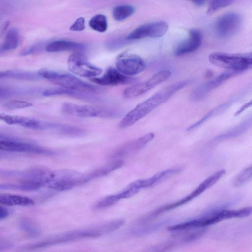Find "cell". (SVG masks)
Segmentation results:
<instances>
[{
	"mask_svg": "<svg viewBox=\"0 0 252 252\" xmlns=\"http://www.w3.org/2000/svg\"><path fill=\"white\" fill-rule=\"evenodd\" d=\"M0 120L8 125H18L26 128L38 130H53L55 126V123H54L2 113H0Z\"/></svg>",
	"mask_w": 252,
	"mask_h": 252,
	"instance_id": "11",
	"label": "cell"
},
{
	"mask_svg": "<svg viewBox=\"0 0 252 252\" xmlns=\"http://www.w3.org/2000/svg\"><path fill=\"white\" fill-rule=\"evenodd\" d=\"M252 177V166L243 169L235 178L233 181V186L235 187H240L251 181Z\"/></svg>",
	"mask_w": 252,
	"mask_h": 252,
	"instance_id": "29",
	"label": "cell"
},
{
	"mask_svg": "<svg viewBox=\"0 0 252 252\" xmlns=\"http://www.w3.org/2000/svg\"><path fill=\"white\" fill-rule=\"evenodd\" d=\"M239 72L229 71L221 73L215 79L202 84L197 87L192 94L193 99L198 100L205 96L209 92L218 87L224 81L235 76Z\"/></svg>",
	"mask_w": 252,
	"mask_h": 252,
	"instance_id": "17",
	"label": "cell"
},
{
	"mask_svg": "<svg viewBox=\"0 0 252 252\" xmlns=\"http://www.w3.org/2000/svg\"><path fill=\"white\" fill-rule=\"evenodd\" d=\"M82 174L75 171L62 169L53 172L45 187L58 191H63L83 184Z\"/></svg>",
	"mask_w": 252,
	"mask_h": 252,
	"instance_id": "7",
	"label": "cell"
},
{
	"mask_svg": "<svg viewBox=\"0 0 252 252\" xmlns=\"http://www.w3.org/2000/svg\"><path fill=\"white\" fill-rule=\"evenodd\" d=\"M0 204L7 206H29L34 204L33 199L27 196L10 193H0Z\"/></svg>",
	"mask_w": 252,
	"mask_h": 252,
	"instance_id": "22",
	"label": "cell"
},
{
	"mask_svg": "<svg viewBox=\"0 0 252 252\" xmlns=\"http://www.w3.org/2000/svg\"><path fill=\"white\" fill-rule=\"evenodd\" d=\"M116 67L121 73L131 76L143 71L146 65L140 57L134 54H124L117 58Z\"/></svg>",
	"mask_w": 252,
	"mask_h": 252,
	"instance_id": "13",
	"label": "cell"
},
{
	"mask_svg": "<svg viewBox=\"0 0 252 252\" xmlns=\"http://www.w3.org/2000/svg\"><path fill=\"white\" fill-rule=\"evenodd\" d=\"M234 0H211L208 5L207 13L211 14L218 9L227 6Z\"/></svg>",
	"mask_w": 252,
	"mask_h": 252,
	"instance_id": "31",
	"label": "cell"
},
{
	"mask_svg": "<svg viewBox=\"0 0 252 252\" xmlns=\"http://www.w3.org/2000/svg\"><path fill=\"white\" fill-rule=\"evenodd\" d=\"M83 44L66 40H57L48 44L45 50L48 52H59L66 51H78L84 48Z\"/></svg>",
	"mask_w": 252,
	"mask_h": 252,
	"instance_id": "23",
	"label": "cell"
},
{
	"mask_svg": "<svg viewBox=\"0 0 252 252\" xmlns=\"http://www.w3.org/2000/svg\"><path fill=\"white\" fill-rule=\"evenodd\" d=\"M68 69L75 74L86 78H94L101 74L102 70L87 61L85 56L79 52L72 54L68 58Z\"/></svg>",
	"mask_w": 252,
	"mask_h": 252,
	"instance_id": "9",
	"label": "cell"
},
{
	"mask_svg": "<svg viewBox=\"0 0 252 252\" xmlns=\"http://www.w3.org/2000/svg\"><path fill=\"white\" fill-rule=\"evenodd\" d=\"M8 215V210L0 204V220H2L7 218Z\"/></svg>",
	"mask_w": 252,
	"mask_h": 252,
	"instance_id": "36",
	"label": "cell"
},
{
	"mask_svg": "<svg viewBox=\"0 0 252 252\" xmlns=\"http://www.w3.org/2000/svg\"><path fill=\"white\" fill-rule=\"evenodd\" d=\"M168 29V24L163 21L145 24L132 31L126 37V39L136 40L146 37L158 38L163 36Z\"/></svg>",
	"mask_w": 252,
	"mask_h": 252,
	"instance_id": "14",
	"label": "cell"
},
{
	"mask_svg": "<svg viewBox=\"0 0 252 252\" xmlns=\"http://www.w3.org/2000/svg\"><path fill=\"white\" fill-rule=\"evenodd\" d=\"M9 25H10V23L8 21H7L5 23H4L3 27L2 28V32H4V31H5L6 30V29H7V28L8 27Z\"/></svg>",
	"mask_w": 252,
	"mask_h": 252,
	"instance_id": "40",
	"label": "cell"
},
{
	"mask_svg": "<svg viewBox=\"0 0 252 252\" xmlns=\"http://www.w3.org/2000/svg\"><path fill=\"white\" fill-rule=\"evenodd\" d=\"M225 174V170L224 169H221L216 172L202 181L193 191L188 195L175 202L167 204L158 208L150 214H148L145 216V219L149 221L151 219L160 214L176 208L189 202L199 196L208 188L213 186Z\"/></svg>",
	"mask_w": 252,
	"mask_h": 252,
	"instance_id": "6",
	"label": "cell"
},
{
	"mask_svg": "<svg viewBox=\"0 0 252 252\" xmlns=\"http://www.w3.org/2000/svg\"><path fill=\"white\" fill-rule=\"evenodd\" d=\"M19 225L22 230L30 237L36 238L41 234V230L38 226L31 219H21L19 222Z\"/></svg>",
	"mask_w": 252,
	"mask_h": 252,
	"instance_id": "26",
	"label": "cell"
},
{
	"mask_svg": "<svg viewBox=\"0 0 252 252\" xmlns=\"http://www.w3.org/2000/svg\"><path fill=\"white\" fill-rule=\"evenodd\" d=\"M2 155L1 154H0V158L2 157Z\"/></svg>",
	"mask_w": 252,
	"mask_h": 252,
	"instance_id": "42",
	"label": "cell"
},
{
	"mask_svg": "<svg viewBox=\"0 0 252 252\" xmlns=\"http://www.w3.org/2000/svg\"><path fill=\"white\" fill-rule=\"evenodd\" d=\"M188 84V81H181L163 88L128 112L119 123V127L126 128L131 126L156 107L165 102L174 94Z\"/></svg>",
	"mask_w": 252,
	"mask_h": 252,
	"instance_id": "1",
	"label": "cell"
},
{
	"mask_svg": "<svg viewBox=\"0 0 252 252\" xmlns=\"http://www.w3.org/2000/svg\"><path fill=\"white\" fill-rule=\"evenodd\" d=\"M122 199V197L120 192L106 196L96 203L94 206V208L95 209L106 208L115 204Z\"/></svg>",
	"mask_w": 252,
	"mask_h": 252,
	"instance_id": "30",
	"label": "cell"
},
{
	"mask_svg": "<svg viewBox=\"0 0 252 252\" xmlns=\"http://www.w3.org/2000/svg\"><path fill=\"white\" fill-rule=\"evenodd\" d=\"M89 25L94 31L100 32H104L107 29V19L102 14H97L90 20Z\"/></svg>",
	"mask_w": 252,
	"mask_h": 252,
	"instance_id": "28",
	"label": "cell"
},
{
	"mask_svg": "<svg viewBox=\"0 0 252 252\" xmlns=\"http://www.w3.org/2000/svg\"><path fill=\"white\" fill-rule=\"evenodd\" d=\"M40 49V46L39 45H32L23 50L20 53V55L26 56L34 54L39 51Z\"/></svg>",
	"mask_w": 252,
	"mask_h": 252,
	"instance_id": "34",
	"label": "cell"
},
{
	"mask_svg": "<svg viewBox=\"0 0 252 252\" xmlns=\"http://www.w3.org/2000/svg\"><path fill=\"white\" fill-rule=\"evenodd\" d=\"M39 77L37 73L30 71L18 69L0 71V79L8 78L32 81L38 79Z\"/></svg>",
	"mask_w": 252,
	"mask_h": 252,
	"instance_id": "24",
	"label": "cell"
},
{
	"mask_svg": "<svg viewBox=\"0 0 252 252\" xmlns=\"http://www.w3.org/2000/svg\"><path fill=\"white\" fill-rule=\"evenodd\" d=\"M93 83L101 86H117L131 84L137 82V79L126 76L121 73L116 68L109 67L100 77L90 79Z\"/></svg>",
	"mask_w": 252,
	"mask_h": 252,
	"instance_id": "15",
	"label": "cell"
},
{
	"mask_svg": "<svg viewBox=\"0 0 252 252\" xmlns=\"http://www.w3.org/2000/svg\"><path fill=\"white\" fill-rule=\"evenodd\" d=\"M134 11V8L131 5H119L114 8L113 16L117 21H122L130 16Z\"/></svg>",
	"mask_w": 252,
	"mask_h": 252,
	"instance_id": "27",
	"label": "cell"
},
{
	"mask_svg": "<svg viewBox=\"0 0 252 252\" xmlns=\"http://www.w3.org/2000/svg\"><path fill=\"white\" fill-rule=\"evenodd\" d=\"M103 234V230L99 224L52 236L39 242L23 246L22 249L24 251H32L84 238L97 237Z\"/></svg>",
	"mask_w": 252,
	"mask_h": 252,
	"instance_id": "2",
	"label": "cell"
},
{
	"mask_svg": "<svg viewBox=\"0 0 252 252\" xmlns=\"http://www.w3.org/2000/svg\"><path fill=\"white\" fill-rule=\"evenodd\" d=\"M42 94L45 96L65 95L89 101L96 102L100 100L94 93L77 91L62 87L47 89L42 91Z\"/></svg>",
	"mask_w": 252,
	"mask_h": 252,
	"instance_id": "18",
	"label": "cell"
},
{
	"mask_svg": "<svg viewBox=\"0 0 252 252\" xmlns=\"http://www.w3.org/2000/svg\"><path fill=\"white\" fill-rule=\"evenodd\" d=\"M12 247V244L7 240L0 238V251Z\"/></svg>",
	"mask_w": 252,
	"mask_h": 252,
	"instance_id": "35",
	"label": "cell"
},
{
	"mask_svg": "<svg viewBox=\"0 0 252 252\" xmlns=\"http://www.w3.org/2000/svg\"><path fill=\"white\" fill-rule=\"evenodd\" d=\"M61 111L65 115L81 118H114L121 115L119 111L112 108L69 102L63 104Z\"/></svg>",
	"mask_w": 252,
	"mask_h": 252,
	"instance_id": "5",
	"label": "cell"
},
{
	"mask_svg": "<svg viewBox=\"0 0 252 252\" xmlns=\"http://www.w3.org/2000/svg\"><path fill=\"white\" fill-rule=\"evenodd\" d=\"M32 104L26 101L20 100H10L3 104V106L9 110H15L32 106Z\"/></svg>",
	"mask_w": 252,
	"mask_h": 252,
	"instance_id": "32",
	"label": "cell"
},
{
	"mask_svg": "<svg viewBox=\"0 0 252 252\" xmlns=\"http://www.w3.org/2000/svg\"><path fill=\"white\" fill-rule=\"evenodd\" d=\"M209 60L216 66L240 73L252 67V54L214 52Z\"/></svg>",
	"mask_w": 252,
	"mask_h": 252,
	"instance_id": "4",
	"label": "cell"
},
{
	"mask_svg": "<svg viewBox=\"0 0 252 252\" xmlns=\"http://www.w3.org/2000/svg\"><path fill=\"white\" fill-rule=\"evenodd\" d=\"M181 170L182 168L179 167L166 169L155 174L149 178L137 180L135 183L140 189L147 188L166 180L173 175L179 173Z\"/></svg>",
	"mask_w": 252,
	"mask_h": 252,
	"instance_id": "20",
	"label": "cell"
},
{
	"mask_svg": "<svg viewBox=\"0 0 252 252\" xmlns=\"http://www.w3.org/2000/svg\"><path fill=\"white\" fill-rule=\"evenodd\" d=\"M14 139L10 136L0 133V140Z\"/></svg>",
	"mask_w": 252,
	"mask_h": 252,
	"instance_id": "39",
	"label": "cell"
},
{
	"mask_svg": "<svg viewBox=\"0 0 252 252\" xmlns=\"http://www.w3.org/2000/svg\"><path fill=\"white\" fill-rule=\"evenodd\" d=\"M124 164L122 160H115L82 175L84 184L92 180L105 176L121 167Z\"/></svg>",
	"mask_w": 252,
	"mask_h": 252,
	"instance_id": "21",
	"label": "cell"
},
{
	"mask_svg": "<svg viewBox=\"0 0 252 252\" xmlns=\"http://www.w3.org/2000/svg\"><path fill=\"white\" fill-rule=\"evenodd\" d=\"M171 75V72L169 70L159 71L148 80L136 83L127 88L123 92V95L128 99L140 96L166 80Z\"/></svg>",
	"mask_w": 252,
	"mask_h": 252,
	"instance_id": "8",
	"label": "cell"
},
{
	"mask_svg": "<svg viewBox=\"0 0 252 252\" xmlns=\"http://www.w3.org/2000/svg\"><path fill=\"white\" fill-rule=\"evenodd\" d=\"M197 6H201L204 4L206 0H189Z\"/></svg>",
	"mask_w": 252,
	"mask_h": 252,
	"instance_id": "38",
	"label": "cell"
},
{
	"mask_svg": "<svg viewBox=\"0 0 252 252\" xmlns=\"http://www.w3.org/2000/svg\"><path fill=\"white\" fill-rule=\"evenodd\" d=\"M206 76L207 77H211L212 76L213 73L212 72H210L209 71L206 73Z\"/></svg>",
	"mask_w": 252,
	"mask_h": 252,
	"instance_id": "41",
	"label": "cell"
},
{
	"mask_svg": "<svg viewBox=\"0 0 252 252\" xmlns=\"http://www.w3.org/2000/svg\"><path fill=\"white\" fill-rule=\"evenodd\" d=\"M85 28V19L83 17H79L74 22L70 27L72 31H82Z\"/></svg>",
	"mask_w": 252,
	"mask_h": 252,
	"instance_id": "33",
	"label": "cell"
},
{
	"mask_svg": "<svg viewBox=\"0 0 252 252\" xmlns=\"http://www.w3.org/2000/svg\"><path fill=\"white\" fill-rule=\"evenodd\" d=\"M154 137L153 133H148L141 137L129 141L118 148L112 155V158L127 157L143 148Z\"/></svg>",
	"mask_w": 252,
	"mask_h": 252,
	"instance_id": "16",
	"label": "cell"
},
{
	"mask_svg": "<svg viewBox=\"0 0 252 252\" xmlns=\"http://www.w3.org/2000/svg\"><path fill=\"white\" fill-rule=\"evenodd\" d=\"M252 105V102L250 101L249 102H248L245 104H244L243 106H242L235 113V116H238L240 113H241L242 112H243L245 110H246L247 108L249 107Z\"/></svg>",
	"mask_w": 252,
	"mask_h": 252,
	"instance_id": "37",
	"label": "cell"
},
{
	"mask_svg": "<svg viewBox=\"0 0 252 252\" xmlns=\"http://www.w3.org/2000/svg\"><path fill=\"white\" fill-rule=\"evenodd\" d=\"M19 44V33L15 28L10 29L7 32L3 43L0 45L3 52L16 49Z\"/></svg>",
	"mask_w": 252,
	"mask_h": 252,
	"instance_id": "25",
	"label": "cell"
},
{
	"mask_svg": "<svg viewBox=\"0 0 252 252\" xmlns=\"http://www.w3.org/2000/svg\"><path fill=\"white\" fill-rule=\"evenodd\" d=\"M201 41L202 36L200 32L192 29L189 32V38L176 47L175 55L181 56L193 52L199 48Z\"/></svg>",
	"mask_w": 252,
	"mask_h": 252,
	"instance_id": "19",
	"label": "cell"
},
{
	"mask_svg": "<svg viewBox=\"0 0 252 252\" xmlns=\"http://www.w3.org/2000/svg\"><path fill=\"white\" fill-rule=\"evenodd\" d=\"M0 151L17 153H28L51 156L54 151L42 146L22 141L15 139L0 140Z\"/></svg>",
	"mask_w": 252,
	"mask_h": 252,
	"instance_id": "10",
	"label": "cell"
},
{
	"mask_svg": "<svg viewBox=\"0 0 252 252\" xmlns=\"http://www.w3.org/2000/svg\"><path fill=\"white\" fill-rule=\"evenodd\" d=\"M37 73L40 77L64 89L94 94L101 91L99 87L68 73L45 68L39 70Z\"/></svg>",
	"mask_w": 252,
	"mask_h": 252,
	"instance_id": "3",
	"label": "cell"
},
{
	"mask_svg": "<svg viewBox=\"0 0 252 252\" xmlns=\"http://www.w3.org/2000/svg\"><path fill=\"white\" fill-rule=\"evenodd\" d=\"M242 19L237 13L229 12L220 16L215 24L217 34L221 38H228L240 29Z\"/></svg>",
	"mask_w": 252,
	"mask_h": 252,
	"instance_id": "12",
	"label": "cell"
}]
</instances>
